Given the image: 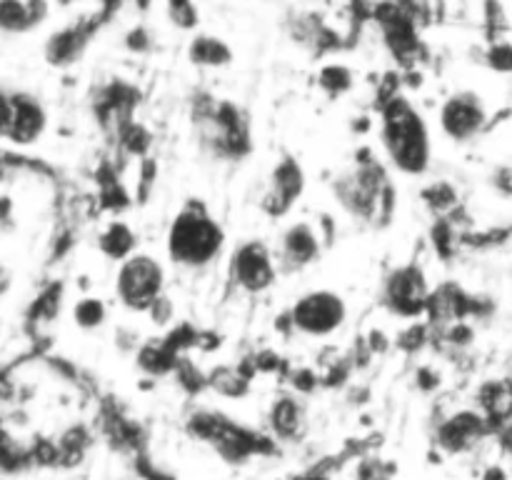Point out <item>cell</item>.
<instances>
[{"label": "cell", "instance_id": "6da1fadb", "mask_svg": "<svg viewBox=\"0 0 512 480\" xmlns=\"http://www.w3.org/2000/svg\"><path fill=\"white\" fill-rule=\"evenodd\" d=\"M385 145L390 158L405 173H420L428 165V133L423 118L405 98H393L385 105Z\"/></svg>", "mask_w": 512, "mask_h": 480}, {"label": "cell", "instance_id": "7a4b0ae2", "mask_svg": "<svg viewBox=\"0 0 512 480\" xmlns=\"http://www.w3.org/2000/svg\"><path fill=\"white\" fill-rule=\"evenodd\" d=\"M223 233L210 218L200 213H183L170 228L168 248L175 263L203 265L218 255Z\"/></svg>", "mask_w": 512, "mask_h": 480}, {"label": "cell", "instance_id": "3957f363", "mask_svg": "<svg viewBox=\"0 0 512 480\" xmlns=\"http://www.w3.org/2000/svg\"><path fill=\"white\" fill-rule=\"evenodd\" d=\"M163 288V268L150 255H133L118 273V295L128 308L143 310L158 303Z\"/></svg>", "mask_w": 512, "mask_h": 480}, {"label": "cell", "instance_id": "277c9868", "mask_svg": "<svg viewBox=\"0 0 512 480\" xmlns=\"http://www.w3.org/2000/svg\"><path fill=\"white\" fill-rule=\"evenodd\" d=\"M345 320L343 300L328 290H315L303 295L293 308L295 328L305 335H330L338 330Z\"/></svg>", "mask_w": 512, "mask_h": 480}, {"label": "cell", "instance_id": "5b68a950", "mask_svg": "<svg viewBox=\"0 0 512 480\" xmlns=\"http://www.w3.org/2000/svg\"><path fill=\"white\" fill-rule=\"evenodd\" d=\"M490 423L478 413V410H465V413L453 415L438 428V445L445 453H465L475 448L488 433Z\"/></svg>", "mask_w": 512, "mask_h": 480}, {"label": "cell", "instance_id": "8992f818", "mask_svg": "<svg viewBox=\"0 0 512 480\" xmlns=\"http://www.w3.org/2000/svg\"><path fill=\"white\" fill-rule=\"evenodd\" d=\"M440 120H443V128L450 138L468 140L483 128L485 108L475 93H460L443 105Z\"/></svg>", "mask_w": 512, "mask_h": 480}, {"label": "cell", "instance_id": "52a82bcc", "mask_svg": "<svg viewBox=\"0 0 512 480\" xmlns=\"http://www.w3.org/2000/svg\"><path fill=\"white\" fill-rule=\"evenodd\" d=\"M43 110L25 95H5V128L3 133L8 138H15L18 143H30L35 135L43 130Z\"/></svg>", "mask_w": 512, "mask_h": 480}, {"label": "cell", "instance_id": "ba28073f", "mask_svg": "<svg viewBox=\"0 0 512 480\" xmlns=\"http://www.w3.org/2000/svg\"><path fill=\"white\" fill-rule=\"evenodd\" d=\"M478 413L490 425H510L512 423V378L485 380L478 388Z\"/></svg>", "mask_w": 512, "mask_h": 480}, {"label": "cell", "instance_id": "9c48e42d", "mask_svg": "<svg viewBox=\"0 0 512 480\" xmlns=\"http://www.w3.org/2000/svg\"><path fill=\"white\" fill-rule=\"evenodd\" d=\"M235 278L243 288L248 290H263L268 288L273 280V265H270L268 253L260 245H245L238 255H235Z\"/></svg>", "mask_w": 512, "mask_h": 480}, {"label": "cell", "instance_id": "30bf717a", "mask_svg": "<svg viewBox=\"0 0 512 480\" xmlns=\"http://www.w3.org/2000/svg\"><path fill=\"white\" fill-rule=\"evenodd\" d=\"M270 428L280 440H300L305 430L303 405L290 395L275 400L273 408H270Z\"/></svg>", "mask_w": 512, "mask_h": 480}, {"label": "cell", "instance_id": "8fae6325", "mask_svg": "<svg viewBox=\"0 0 512 480\" xmlns=\"http://www.w3.org/2000/svg\"><path fill=\"white\" fill-rule=\"evenodd\" d=\"M390 300L398 305L403 313H413L423 305L425 300V285L423 275L418 270H400L393 280H390Z\"/></svg>", "mask_w": 512, "mask_h": 480}, {"label": "cell", "instance_id": "7c38bea8", "mask_svg": "<svg viewBox=\"0 0 512 480\" xmlns=\"http://www.w3.org/2000/svg\"><path fill=\"white\" fill-rule=\"evenodd\" d=\"M45 15L43 0H3L0 5V23L5 30H28Z\"/></svg>", "mask_w": 512, "mask_h": 480}, {"label": "cell", "instance_id": "4fadbf2b", "mask_svg": "<svg viewBox=\"0 0 512 480\" xmlns=\"http://www.w3.org/2000/svg\"><path fill=\"white\" fill-rule=\"evenodd\" d=\"M285 258L293 260L295 265H305L318 255V240H315L313 230L308 225H295L285 233L283 238Z\"/></svg>", "mask_w": 512, "mask_h": 480}, {"label": "cell", "instance_id": "5bb4252c", "mask_svg": "<svg viewBox=\"0 0 512 480\" xmlns=\"http://www.w3.org/2000/svg\"><path fill=\"white\" fill-rule=\"evenodd\" d=\"M190 58L203 65H223L230 60V50L218 38H195L190 45Z\"/></svg>", "mask_w": 512, "mask_h": 480}, {"label": "cell", "instance_id": "9a60e30c", "mask_svg": "<svg viewBox=\"0 0 512 480\" xmlns=\"http://www.w3.org/2000/svg\"><path fill=\"white\" fill-rule=\"evenodd\" d=\"M390 475H393V468L380 458L360 460L355 470V480H390Z\"/></svg>", "mask_w": 512, "mask_h": 480}, {"label": "cell", "instance_id": "2e32d148", "mask_svg": "<svg viewBox=\"0 0 512 480\" xmlns=\"http://www.w3.org/2000/svg\"><path fill=\"white\" fill-rule=\"evenodd\" d=\"M488 63L498 73H512V45L505 43V40H498L488 50Z\"/></svg>", "mask_w": 512, "mask_h": 480}, {"label": "cell", "instance_id": "e0dca14e", "mask_svg": "<svg viewBox=\"0 0 512 480\" xmlns=\"http://www.w3.org/2000/svg\"><path fill=\"white\" fill-rule=\"evenodd\" d=\"M170 15L183 28H190L195 23V8L190 0H170Z\"/></svg>", "mask_w": 512, "mask_h": 480}, {"label": "cell", "instance_id": "ac0fdd59", "mask_svg": "<svg viewBox=\"0 0 512 480\" xmlns=\"http://www.w3.org/2000/svg\"><path fill=\"white\" fill-rule=\"evenodd\" d=\"M323 85L330 90H345L350 85V73L340 65H333V68L323 70Z\"/></svg>", "mask_w": 512, "mask_h": 480}, {"label": "cell", "instance_id": "d6986e66", "mask_svg": "<svg viewBox=\"0 0 512 480\" xmlns=\"http://www.w3.org/2000/svg\"><path fill=\"white\" fill-rule=\"evenodd\" d=\"M100 318H103V308L98 303H93V300H85V303L78 305V323L83 320L85 325H90L98 323Z\"/></svg>", "mask_w": 512, "mask_h": 480}, {"label": "cell", "instance_id": "ffe728a7", "mask_svg": "<svg viewBox=\"0 0 512 480\" xmlns=\"http://www.w3.org/2000/svg\"><path fill=\"white\" fill-rule=\"evenodd\" d=\"M105 238H108V240H115V243H118V240H130V233H128V230L123 228V225H115V228L110 230V233L105 235ZM103 248H105V250H110V243H103ZM125 248H128V245L120 243V248H113V250H110V255H120V250H123V253H125Z\"/></svg>", "mask_w": 512, "mask_h": 480}, {"label": "cell", "instance_id": "44dd1931", "mask_svg": "<svg viewBox=\"0 0 512 480\" xmlns=\"http://www.w3.org/2000/svg\"><path fill=\"white\" fill-rule=\"evenodd\" d=\"M483 480H508V473H505V468H500V465H490L483 473Z\"/></svg>", "mask_w": 512, "mask_h": 480}]
</instances>
